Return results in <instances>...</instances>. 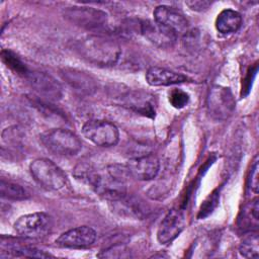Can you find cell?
Returning <instances> with one entry per match:
<instances>
[{
    "mask_svg": "<svg viewBox=\"0 0 259 259\" xmlns=\"http://www.w3.org/2000/svg\"><path fill=\"white\" fill-rule=\"evenodd\" d=\"M0 194L3 198L10 200H24L29 197L28 192L19 184L5 181L4 179L0 182Z\"/></svg>",
    "mask_w": 259,
    "mask_h": 259,
    "instance_id": "21",
    "label": "cell"
},
{
    "mask_svg": "<svg viewBox=\"0 0 259 259\" xmlns=\"http://www.w3.org/2000/svg\"><path fill=\"white\" fill-rule=\"evenodd\" d=\"M119 103L138 113L153 117L155 115V99L154 97L143 91L126 90L118 95Z\"/></svg>",
    "mask_w": 259,
    "mask_h": 259,
    "instance_id": "12",
    "label": "cell"
},
{
    "mask_svg": "<svg viewBox=\"0 0 259 259\" xmlns=\"http://www.w3.org/2000/svg\"><path fill=\"white\" fill-rule=\"evenodd\" d=\"M29 171L37 184L51 191L60 190L67 183L66 173L48 158L33 160L29 165Z\"/></svg>",
    "mask_w": 259,
    "mask_h": 259,
    "instance_id": "3",
    "label": "cell"
},
{
    "mask_svg": "<svg viewBox=\"0 0 259 259\" xmlns=\"http://www.w3.org/2000/svg\"><path fill=\"white\" fill-rule=\"evenodd\" d=\"M62 77L74 90L82 94L90 95L96 90V83L94 79L82 71L65 69L62 72Z\"/></svg>",
    "mask_w": 259,
    "mask_h": 259,
    "instance_id": "16",
    "label": "cell"
},
{
    "mask_svg": "<svg viewBox=\"0 0 259 259\" xmlns=\"http://www.w3.org/2000/svg\"><path fill=\"white\" fill-rule=\"evenodd\" d=\"M97 234L88 226H81L61 234L55 241L56 245L63 248H87L94 244Z\"/></svg>",
    "mask_w": 259,
    "mask_h": 259,
    "instance_id": "10",
    "label": "cell"
},
{
    "mask_svg": "<svg viewBox=\"0 0 259 259\" xmlns=\"http://www.w3.org/2000/svg\"><path fill=\"white\" fill-rule=\"evenodd\" d=\"M39 138L48 151L59 156H75L82 149V143L78 136L66 128L46 131Z\"/></svg>",
    "mask_w": 259,
    "mask_h": 259,
    "instance_id": "2",
    "label": "cell"
},
{
    "mask_svg": "<svg viewBox=\"0 0 259 259\" xmlns=\"http://www.w3.org/2000/svg\"><path fill=\"white\" fill-rule=\"evenodd\" d=\"M259 225V203L255 197L249 203L245 204L238 217V227L244 233L257 231Z\"/></svg>",
    "mask_w": 259,
    "mask_h": 259,
    "instance_id": "17",
    "label": "cell"
},
{
    "mask_svg": "<svg viewBox=\"0 0 259 259\" xmlns=\"http://www.w3.org/2000/svg\"><path fill=\"white\" fill-rule=\"evenodd\" d=\"M52 227V217L42 211L24 214L14 223L15 232L26 239L42 238L51 232Z\"/></svg>",
    "mask_w": 259,
    "mask_h": 259,
    "instance_id": "5",
    "label": "cell"
},
{
    "mask_svg": "<svg viewBox=\"0 0 259 259\" xmlns=\"http://www.w3.org/2000/svg\"><path fill=\"white\" fill-rule=\"evenodd\" d=\"M26 78L39 95L55 101L62 98L63 88L53 76L44 72H28Z\"/></svg>",
    "mask_w": 259,
    "mask_h": 259,
    "instance_id": "11",
    "label": "cell"
},
{
    "mask_svg": "<svg viewBox=\"0 0 259 259\" xmlns=\"http://www.w3.org/2000/svg\"><path fill=\"white\" fill-rule=\"evenodd\" d=\"M76 49L84 60L101 67L115 65L121 54L120 47L115 40L99 34L83 37L78 41Z\"/></svg>",
    "mask_w": 259,
    "mask_h": 259,
    "instance_id": "1",
    "label": "cell"
},
{
    "mask_svg": "<svg viewBox=\"0 0 259 259\" xmlns=\"http://www.w3.org/2000/svg\"><path fill=\"white\" fill-rule=\"evenodd\" d=\"M169 102L177 109L183 108L189 102V95L181 89H173L169 94Z\"/></svg>",
    "mask_w": 259,
    "mask_h": 259,
    "instance_id": "23",
    "label": "cell"
},
{
    "mask_svg": "<svg viewBox=\"0 0 259 259\" xmlns=\"http://www.w3.org/2000/svg\"><path fill=\"white\" fill-rule=\"evenodd\" d=\"M63 14L71 23L88 30H102L108 25L107 14L93 7H67Z\"/></svg>",
    "mask_w": 259,
    "mask_h": 259,
    "instance_id": "4",
    "label": "cell"
},
{
    "mask_svg": "<svg viewBox=\"0 0 259 259\" xmlns=\"http://www.w3.org/2000/svg\"><path fill=\"white\" fill-rule=\"evenodd\" d=\"M185 4L191 10L201 12V11L207 10L210 7L211 2L210 1H205V0H192V1H186Z\"/></svg>",
    "mask_w": 259,
    "mask_h": 259,
    "instance_id": "26",
    "label": "cell"
},
{
    "mask_svg": "<svg viewBox=\"0 0 259 259\" xmlns=\"http://www.w3.org/2000/svg\"><path fill=\"white\" fill-rule=\"evenodd\" d=\"M1 252H6L5 257H36V258H47L52 255L33 247L28 244H23L21 242H10L8 244L2 241L1 243Z\"/></svg>",
    "mask_w": 259,
    "mask_h": 259,
    "instance_id": "18",
    "label": "cell"
},
{
    "mask_svg": "<svg viewBox=\"0 0 259 259\" xmlns=\"http://www.w3.org/2000/svg\"><path fill=\"white\" fill-rule=\"evenodd\" d=\"M217 202H218V195L215 193H212L211 195H209L208 198L201 205L198 218H204L205 215H207L213 209Z\"/></svg>",
    "mask_w": 259,
    "mask_h": 259,
    "instance_id": "25",
    "label": "cell"
},
{
    "mask_svg": "<svg viewBox=\"0 0 259 259\" xmlns=\"http://www.w3.org/2000/svg\"><path fill=\"white\" fill-rule=\"evenodd\" d=\"M124 165L128 175L141 181L154 179L160 169L159 159L152 153L130 159Z\"/></svg>",
    "mask_w": 259,
    "mask_h": 259,
    "instance_id": "9",
    "label": "cell"
},
{
    "mask_svg": "<svg viewBox=\"0 0 259 259\" xmlns=\"http://www.w3.org/2000/svg\"><path fill=\"white\" fill-rule=\"evenodd\" d=\"M1 58H2V61L8 67H10L12 70L17 72L18 74H23L25 76L27 75L28 71H27L26 67L24 66V64L18 58H16V56H14L11 52H9V51H2Z\"/></svg>",
    "mask_w": 259,
    "mask_h": 259,
    "instance_id": "22",
    "label": "cell"
},
{
    "mask_svg": "<svg viewBox=\"0 0 259 259\" xmlns=\"http://www.w3.org/2000/svg\"><path fill=\"white\" fill-rule=\"evenodd\" d=\"M154 20L173 31L177 36L183 34L189 24L183 13L167 5H160L155 8Z\"/></svg>",
    "mask_w": 259,
    "mask_h": 259,
    "instance_id": "13",
    "label": "cell"
},
{
    "mask_svg": "<svg viewBox=\"0 0 259 259\" xmlns=\"http://www.w3.org/2000/svg\"><path fill=\"white\" fill-rule=\"evenodd\" d=\"M146 80L151 86H169L183 83L187 81V77L181 73L155 66L147 71Z\"/></svg>",
    "mask_w": 259,
    "mask_h": 259,
    "instance_id": "15",
    "label": "cell"
},
{
    "mask_svg": "<svg viewBox=\"0 0 259 259\" xmlns=\"http://www.w3.org/2000/svg\"><path fill=\"white\" fill-rule=\"evenodd\" d=\"M206 107L213 119L225 120L229 118L236 107V101L230 88L223 86L211 87L207 95Z\"/></svg>",
    "mask_w": 259,
    "mask_h": 259,
    "instance_id": "7",
    "label": "cell"
},
{
    "mask_svg": "<svg viewBox=\"0 0 259 259\" xmlns=\"http://www.w3.org/2000/svg\"><path fill=\"white\" fill-rule=\"evenodd\" d=\"M259 240L256 231L247 232L243 237L240 246L239 253L244 258H258L259 256Z\"/></svg>",
    "mask_w": 259,
    "mask_h": 259,
    "instance_id": "20",
    "label": "cell"
},
{
    "mask_svg": "<svg viewBox=\"0 0 259 259\" xmlns=\"http://www.w3.org/2000/svg\"><path fill=\"white\" fill-rule=\"evenodd\" d=\"M140 31L147 39L159 47H171L177 39V35L173 31L155 20L142 21L140 23Z\"/></svg>",
    "mask_w": 259,
    "mask_h": 259,
    "instance_id": "14",
    "label": "cell"
},
{
    "mask_svg": "<svg viewBox=\"0 0 259 259\" xmlns=\"http://www.w3.org/2000/svg\"><path fill=\"white\" fill-rule=\"evenodd\" d=\"M83 136L99 147L115 146L119 140V132L115 124L102 119H90L82 126Z\"/></svg>",
    "mask_w": 259,
    "mask_h": 259,
    "instance_id": "6",
    "label": "cell"
},
{
    "mask_svg": "<svg viewBox=\"0 0 259 259\" xmlns=\"http://www.w3.org/2000/svg\"><path fill=\"white\" fill-rule=\"evenodd\" d=\"M185 225L186 217L183 210L178 208H173L169 210L158 227V242L160 244L171 243L184 230Z\"/></svg>",
    "mask_w": 259,
    "mask_h": 259,
    "instance_id": "8",
    "label": "cell"
},
{
    "mask_svg": "<svg viewBox=\"0 0 259 259\" xmlns=\"http://www.w3.org/2000/svg\"><path fill=\"white\" fill-rule=\"evenodd\" d=\"M242 24V16L238 11L225 9L221 11L215 19V28L221 33L236 32Z\"/></svg>",
    "mask_w": 259,
    "mask_h": 259,
    "instance_id": "19",
    "label": "cell"
},
{
    "mask_svg": "<svg viewBox=\"0 0 259 259\" xmlns=\"http://www.w3.org/2000/svg\"><path fill=\"white\" fill-rule=\"evenodd\" d=\"M258 156L255 157L253 164L251 165V169L249 172V177H248V186L249 188L257 193L258 189H259V181H258V177H259V164H258Z\"/></svg>",
    "mask_w": 259,
    "mask_h": 259,
    "instance_id": "24",
    "label": "cell"
}]
</instances>
